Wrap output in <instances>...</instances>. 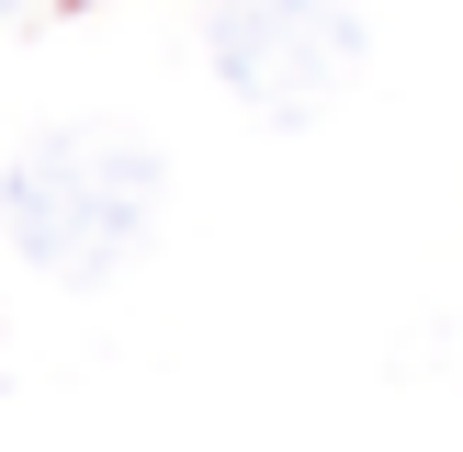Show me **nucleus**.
<instances>
[{"label":"nucleus","mask_w":463,"mask_h":452,"mask_svg":"<svg viewBox=\"0 0 463 452\" xmlns=\"http://www.w3.org/2000/svg\"><path fill=\"white\" fill-rule=\"evenodd\" d=\"M158 193H170V170H158L147 136H125V125H57V136H34V147L12 158L0 226H12V249L34 271H57V283H113V271L147 249Z\"/></svg>","instance_id":"1"},{"label":"nucleus","mask_w":463,"mask_h":452,"mask_svg":"<svg viewBox=\"0 0 463 452\" xmlns=\"http://www.w3.org/2000/svg\"><path fill=\"white\" fill-rule=\"evenodd\" d=\"M362 0H203V57L260 125H317L362 80Z\"/></svg>","instance_id":"2"},{"label":"nucleus","mask_w":463,"mask_h":452,"mask_svg":"<svg viewBox=\"0 0 463 452\" xmlns=\"http://www.w3.org/2000/svg\"><path fill=\"white\" fill-rule=\"evenodd\" d=\"M12 12H23V0H0V23H12Z\"/></svg>","instance_id":"3"}]
</instances>
